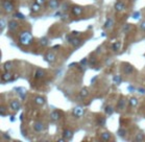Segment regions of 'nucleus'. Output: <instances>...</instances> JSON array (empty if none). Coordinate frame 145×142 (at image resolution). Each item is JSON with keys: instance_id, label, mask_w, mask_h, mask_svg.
<instances>
[{"instance_id": "obj_13", "label": "nucleus", "mask_w": 145, "mask_h": 142, "mask_svg": "<svg viewBox=\"0 0 145 142\" xmlns=\"http://www.w3.org/2000/svg\"><path fill=\"white\" fill-rule=\"evenodd\" d=\"M124 7H125V5H124V3H122V2H117V3L115 4V10H116L117 12L123 11Z\"/></svg>"}, {"instance_id": "obj_18", "label": "nucleus", "mask_w": 145, "mask_h": 142, "mask_svg": "<svg viewBox=\"0 0 145 142\" xmlns=\"http://www.w3.org/2000/svg\"><path fill=\"white\" fill-rule=\"evenodd\" d=\"M120 46H121V43H120V42H115V43L113 44V46H112V49L115 50V51H117V50H119Z\"/></svg>"}, {"instance_id": "obj_7", "label": "nucleus", "mask_w": 145, "mask_h": 142, "mask_svg": "<svg viewBox=\"0 0 145 142\" xmlns=\"http://www.w3.org/2000/svg\"><path fill=\"white\" fill-rule=\"evenodd\" d=\"M48 6L52 10H55V8H58L59 6V1L58 0H50L49 2H48Z\"/></svg>"}, {"instance_id": "obj_35", "label": "nucleus", "mask_w": 145, "mask_h": 142, "mask_svg": "<svg viewBox=\"0 0 145 142\" xmlns=\"http://www.w3.org/2000/svg\"><path fill=\"white\" fill-rule=\"evenodd\" d=\"M78 35H80V33H78V32H72V36H74V37H77Z\"/></svg>"}, {"instance_id": "obj_26", "label": "nucleus", "mask_w": 145, "mask_h": 142, "mask_svg": "<svg viewBox=\"0 0 145 142\" xmlns=\"http://www.w3.org/2000/svg\"><path fill=\"white\" fill-rule=\"evenodd\" d=\"M101 138H102V140H104V141L110 140V138H111V135H110L109 133H103V134L101 135Z\"/></svg>"}, {"instance_id": "obj_32", "label": "nucleus", "mask_w": 145, "mask_h": 142, "mask_svg": "<svg viewBox=\"0 0 145 142\" xmlns=\"http://www.w3.org/2000/svg\"><path fill=\"white\" fill-rule=\"evenodd\" d=\"M95 63H96V59H95V57L90 59V65H95Z\"/></svg>"}, {"instance_id": "obj_36", "label": "nucleus", "mask_w": 145, "mask_h": 142, "mask_svg": "<svg viewBox=\"0 0 145 142\" xmlns=\"http://www.w3.org/2000/svg\"><path fill=\"white\" fill-rule=\"evenodd\" d=\"M140 27H141V29H143V30H145V22H143V23L140 25Z\"/></svg>"}, {"instance_id": "obj_28", "label": "nucleus", "mask_w": 145, "mask_h": 142, "mask_svg": "<svg viewBox=\"0 0 145 142\" xmlns=\"http://www.w3.org/2000/svg\"><path fill=\"white\" fill-rule=\"evenodd\" d=\"M89 93H88V89L87 88H83V89H81V97H86Z\"/></svg>"}, {"instance_id": "obj_4", "label": "nucleus", "mask_w": 145, "mask_h": 142, "mask_svg": "<svg viewBox=\"0 0 145 142\" xmlns=\"http://www.w3.org/2000/svg\"><path fill=\"white\" fill-rule=\"evenodd\" d=\"M17 28H18V23H17L16 21L12 20V21L8 22V29H10V30H12V32H15Z\"/></svg>"}, {"instance_id": "obj_38", "label": "nucleus", "mask_w": 145, "mask_h": 142, "mask_svg": "<svg viewBox=\"0 0 145 142\" xmlns=\"http://www.w3.org/2000/svg\"><path fill=\"white\" fill-rule=\"evenodd\" d=\"M139 92L141 93V94H144V93H145V90H144V89H139Z\"/></svg>"}, {"instance_id": "obj_1", "label": "nucleus", "mask_w": 145, "mask_h": 142, "mask_svg": "<svg viewBox=\"0 0 145 142\" xmlns=\"http://www.w3.org/2000/svg\"><path fill=\"white\" fill-rule=\"evenodd\" d=\"M19 40L22 45H24V46L29 45L32 41V36L29 32H22L19 37Z\"/></svg>"}, {"instance_id": "obj_12", "label": "nucleus", "mask_w": 145, "mask_h": 142, "mask_svg": "<svg viewBox=\"0 0 145 142\" xmlns=\"http://www.w3.org/2000/svg\"><path fill=\"white\" fill-rule=\"evenodd\" d=\"M33 128H34V131L36 132H42L43 128H44V125L41 122H36L34 123V125H33Z\"/></svg>"}, {"instance_id": "obj_23", "label": "nucleus", "mask_w": 145, "mask_h": 142, "mask_svg": "<svg viewBox=\"0 0 145 142\" xmlns=\"http://www.w3.org/2000/svg\"><path fill=\"white\" fill-rule=\"evenodd\" d=\"M129 104H130L131 106H137V104H138L137 98H135V97H131V98L129 99Z\"/></svg>"}, {"instance_id": "obj_29", "label": "nucleus", "mask_w": 145, "mask_h": 142, "mask_svg": "<svg viewBox=\"0 0 145 142\" xmlns=\"http://www.w3.org/2000/svg\"><path fill=\"white\" fill-rule=\"evenodd\" d=\"M124 106H125V100L124 99H122L119 101V104H118V109L119 110H122L124 108Z\"/></svg>"}, {"instance_id": "obj_10", "label": "nucleus", "mask_w": 145, "mask_h": 142, "mask_svg": "<svg viewBox=\"0 0 145 142\" xmlns=\"http://www.w3.org/2000/svg\"><path fill=\"white\" fill-rule=\"evenodd\" d=\"M68 40L73 46H78L81 43V40L78 39V38H73V39H68Z\"/></svg>"}, {"instance_id": "obj_27", "label": "nucleus", "mask_w": 145, "mask_h": 142, "mask_svg": "<svg viewBox=\"0 0 145 142\" xmlns=\"http://www.w3.org/2000/svg\"><path fill=\"white\" fill-rule=\"evenodd\" d=\"M104 111H105V113H107L108 115H111V114L114 112L113 108H112V106H105V110H104Z\"/></svg>"}, {"instance_id": "obj_37", "label": "nucleus", "mask_w": 145, "mask_h": 142, "mask_svg": "<svg viewBox=\"0 0 145 142\" xmlns=\"http://www.w3.org/2000/svg\"><path fill=\"white\" fill-rule=\"evenodd\" d=\"M86 63H87V59H83L82 61H81V65H85Z\"/></svg>"}, {"instance_id": "obj_11", "label": "nucleus", "mask_w": 145, "mask_h": 142, "mask_svg": "<svg viewBox=\"0 0 145 142\" xmlns=\"http://www.w3.org/2000/svg\"><path fill=\"white\" fill-rule=\"evenodd\" d=\"M72 135H73V132L70 130H64V132H63V136L65 139H70L72 137Z\"/></svg>"}, {"instance_id": "obj_8", "label": "nucleus", "mask_w": 145, "mask_h": 142, "mask_svg": "<svg viewBox=\"0 0 145 142\" xmlns=\"http://www.w3.org/2000/svg\"><path fill=\"white\" fill-rule=\"evenodd\" d=\"M45 59H46L47 62L52 63V62H54V60H55V54H54V53H52V52H49V53H47V54H46Z\"/></svg>"}, {"instance_id": "obj_22", "label": "nucleus", "mask_w": 145, "mask_h": 142, "mask_svg": "<svg viewBox=\"0 0 145 142\" xmlns=\"http://www.w3.org/2000/svg\"><path fill=\"white\" fill-rule=\"evenodd\" d=\"M131 72H133V67H131V66H126V67H124L125 74H130Z\"/></svg>"}, {"instance_id": "obj_6", "label": "nucleus", "mask_w": 145, "mask_h": 142, "mask_svg": "<svg viewBox=\"0 0 145 142\" xmlns=\"http://www.w3.org/2000/svg\"><path fill=\"white\" fill-rule=\"evenodd\" d=\"M11 109L14 110V111H17L20 109V103L18 100H13L11 103Z\"/></svg>"}, {"instance_id": "obj_17", "label": "nucleus", "mask_w": 145, "mask_h": 142, "mask_svg": "<svg viewBox=\"0 0 145 142\" xmlns=\"http://www.w3.org/2000/svg\"><path fill=\"white\" fill-rule=\"evenodd\" d=\"M44 103H45L44 97H42V96H37L36 97V104L37 105H43Z\"/></svg>"}, {"instance_id": "obj_3", "label": "nucleus", "mask_w": 145, "mask_h": 142, "mask_svg": "<svg viewBox=\"0 0 145 142\" xmlns=\"http://www.w3.org/2000/svg\"><path fill=\"white\" fill-rule=\"evenodd\" d=\"M72 114L76 118H80L83 115V109L81 108V106H75V108L73 109V111H72Z\"/></svg>"}, {"instance_id": "obj_14", "label": "nucleus", "mask_w": 145, "mask_h": 142, "mask_svg": "<svg viewBox=\"0 0 145 142\" xmlns=\"http://www.w3.org/2000/svg\"><path fill=\"white\" fill-rule=\"evenodd\" d=\"M113 24H114V21H113L112 18H108L107 21H105V23H104V27L105 28H111L113 26Z\"/></svg>"}, {"instance_id": "obj_20", "label": "nucleus", "mask_w": 145, "mask_h": 142, "mask_svg": "<svg viewBox=\"0 0 145 142\" xmlns=\"http://www.w3.org/2000/svg\"><path fill=\"white\" fill-rule=\"evenodd\" d=\"M113 81L115 82V84H117V85H120L121 84V76L120 75H115L113 78Z\"/></svg>"}, {"instance_id": "obj_33", "label": "nucleus", "mask_w": 145, "mask_h": 142, "mask_svg": "<svg viewBox=\"0 0 145 142\" xmlns=\"http://www.w3.org/2000/svg\"><path fill=\"white\" fill-rule=\"evenodd\" d=\"M45 2V0H36V3H38V4H40V5H42V4Z\"/></svg>"}, {"instance_id": "obj_5", "label": "nucleus", "mask_w": 145, "mask_h": 142, "mask_svg": "<svg viewBox=\"0 0 145 142\" xmlns=\"http://www.w3.org/2000/svg\"><path fill=\"white\" fill-rule=\"evenodd\" d=\"M44 76H45V71H44L43 69H37L36 74H34V77L39 79V78H42Z\"/></svg>"}, {"instance_id": "obj_15", "label": "nucleus", "mask_w": 145, "mask_h": 142, "mask_svg": "<svg viewBox=\"0 0 145 142\" xmlns=\"http://www.w3.org/2000/svg\"><path fill=\"white\" fill-rule=\"evenodd\" d=\"M40 4L38 3H34L32 5V7H30V11H32V13H38L39 11H40Z\"/></svg>"}, {"instance_id": "obj_21", "label": "nucleus", "mask_w": 145, "mask_h": 142, "mask_svg": "<svg viewBox=\"0 0 145 142\" xmlns=\"http://www.w3.org/2000/svg\"><path fill=\"white\" fill-rule=\"evenodd\" d=\"M2 81H10V78H11V74L8 73V72H5V73H3L2 74Z\"/></svg>"}, {"instance_id": "obj_24", "label": "nucleus", "mask_w": 145, "mask_h": 142, "mask_svg": "<svg viewBox=\"0 0 145 142\" xmlns=\"http://www.w3.org/2000/svg\"><path fill=\"white\" fill-rule=\"evenodd\" d=\"M12 67H13V63H12V62H7V63L4 64V69H5L6 71L11 70V69H12Z\"/></svg>"}, {"instance_id": "obj_19", "label": "nucleus", "mask_w": 145, "mask_h": 142, "mask_svg": "<svg viewBox=\"0 0 145 142\" xmlns=\"http://www.w3.org/2000/svg\"><path fill=\"white\" fill-rule=\"evenodd\" d=\"M40 44H41L42 46H47L48 44H49V41H48L47 38H42L40 40Z\"/></svg>"}, {"instance_id": "obj_30", "label": "nucleus", "mask_w": 145, "mask_h": 142, "mask_svg": "<svg viewBox=\"0 0 145 142\" xmlns=\"http://www.w3.org/2000/svg\"><path fill=\"white\" fill-rule=\"evenodd\" d=\"M136 140H137V141H139V140H144V136H143V134H139L137 137H136Z\"/></svg>"}, {"instance_id": "obj_31", "label": "nucleus", "mask_w": 145, "mask_h": 142, "mask_svg": "<svg viewBox=\"0 0 145 142\" xmlns=\"http://www.w3.org/2000/svg\"><path fill=\"white\" fill-rule=\"evenodd\" d=\"M15 16H16L17 18H19V19H24V15L21 14V13H16Z\"/></svg>"}, {"instance_id": "obj_16", "label": "nucleus", "mask_w": 145, "mask_h": 142, "mask_svg": "<svg viewBox=\"0 0 145 142\" xmlns=\"http://www.w3.org/2000/svg\"><path fill=\"white\" fill-rule=\"evenodd\" d=\"M50 117H51L52 120H58V119L60 118V114H59V112H56V111H53V112L51 113Z\"/></svg>"}, {"instance_id": "obj_34", "label": "nucleus", "mask_w": 145, "mask_h": 142, "mask_svg": "<svg viewBox=\"0 0 145 142\" xmlns=\"http://www.w3.org/2000/svg\"><path fill=\"white\" fill-rule=\"evenodd\" d=\"M119 135H120V136H124V135H125V131H124V130H120V131H119Z\"/></svg>"}, {"instance_id": "obj_25", "label": "nucleus", "mask_w": 145, "mask_h": 142, "mask_svg": "<svg viewBox=\"0 0 145 142\" xmlns=\"http://www.w3.org/2000/svg\"><path fill=\"white\" fill-rule=\"evenodd\" d=\"M97 124H98V125H100V126H103L105 124V119L103 117H100L97 120Z\"/></svg>"}, {"instance_id": "obj_2", "label": "nucleus", "mask_w": 145, "mask_h": 142, "mask_svg": "<svg viewBox=\"0 0 145 142\" xmlns=\"http://www.w3.org/2000/svg\"><path fill=\"white\" fill-rule=\"evenodd\" d=\"M2 7L6 13H11L14 10V4H13L10 0H4L2 2Z\"/></svg>"}, {"instance_id": "obj_9", "label": "nucleus", "mask_w": 145, "mask_h": 142, "mask_svg": "<svg viewBox=\"0 0 145 142\" xmlns=\"http://www.w3.org/2000/svg\"><path fill=\"white\" fill-rule=\"evenodd\" d=\"M81 12H82V10L80 6H73L72 7V14L74 16H80L81 14Z\"/></svg>"}]
</instances>
